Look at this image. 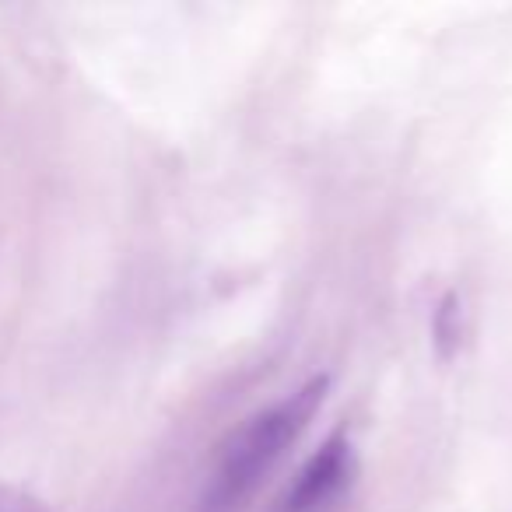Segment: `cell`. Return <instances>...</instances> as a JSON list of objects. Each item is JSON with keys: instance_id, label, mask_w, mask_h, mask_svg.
I'll return each mask as SVG.
<instances>
[{"instance_id": "obj_1", "label": "cell", "mask_w": 512, "mask_h": 512, "mask_svg": "<svg viewBox=\"0 0 512 512\" xmlns=\"http://www.w3.org/2000/svg\"><path fill=\"white\" fill-rule=\"evenodd\" d=\"M327 376H313L306 386L288 393L267 411L253 414L239 432L228 439L214 481L207 484L200 512H235L253 495L264 477L281 463V456L299 442V435L316 418L323 397H327Z\"/></svg>"}, {"instance_id": "obj_2", "label": "cell", "mask_w": 512, "mask_h": 512, "mask_svg": "<svg viewBox=\"0 0 512 512\" xmlns=\"http://www.w3.org/2000/svg\"><path fill=\"white\" fill-rule=\"evenodd\" d=\"M351 477H355V446L348 435L337 432L316 449L292 481L288 495L281 498L278 512H323L348 491Z\"/></svg>"}]
</instances>
